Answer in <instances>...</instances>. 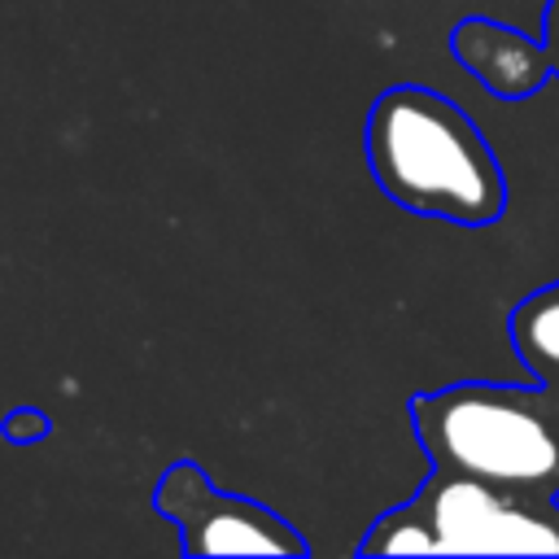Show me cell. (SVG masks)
Wrapping results in <instances>:
<instances>
[{
    "label": "cell",
    "instance_id": "2",
    "mask_svg": "<svg viewBox=\"0 0 559 559\" xmlns=\"http://www.w3.org/2000/svg\"><path fill=\"white\" fill-rule=\"evenodd\" d=\"M406 415L432 467L559 493V397L550 389L459 380L411 393Z\"/></svg>",
    "mask_w": 559,
    "mask_h": 559
},
{
    "label": "cell",
    "instance_id": "7",
    "mask_svg": "<svg viewBox=\"0 0 559 559\" xmlns=\"http://www.w3.org/2000/svg\"><path fill=\"white\" fill-rule=\"evenodd\" d=\"M4 437H9V441H39V437H48L44 411H35V406L9 411V415H4Z\"/></svg>",
    "mask_w": 559,
    "mask_h": 559
},
{
    "label": "cell",
    "instance_id": "6",
    "mask_svg": "<svg viewBox=\"0 0 559 559\" xmlns=\"http://www.w3.org/2000/svg\"><path fill=\"white\" fill-rule=\"evenodd\" d=\"M511 345L524 362V371L559 393V280L533 288L511 310Z\"/></svg>",
    "mask_w": 559,
    "mask_h": 559
},
{
    "label": "cell",
    "instance_id": "3",
    "mask_svg": "<svg viewBox=\"0 0 559 559\" xmlns=\"http://www.w3.org/2000/svg\"><path fill=\"white\" fill-rule=\"evenodd\" d=\"M358 555H559V493L432 467L362 533Z\"/></svg>",
    "mask_w": 559,
    "mask_h": 559
},
{
    "label": "cell",
    "instance_id": "1",
    "mask_svg": "<svg viewBox=\"0 0 559 559\" xmlns=\"http://www.w3.org/2000/svg\"><path fill=\"white\" fill-rule=\"evenodd\" d=\"M376 188L419 218L489 227L507 214L511 188L485 131L437 87H384L362 127Z\"/></svg>",
    "mask_w": 559,
    "mask_h": 559
},
{
    "label": "cell",
    "instance_id": "5",
    "mask_svg": "<svg viewBox=\"0 0 559 559\" xmlns=\"http://www.w3.org/2000/svg\"><path fill=\"white\" fill-rule=\"evenodd\" d=\"M450 52L498 100H524L546 79H555L546 44H537L520 26H507V22H493V17H463V22H454Z\"/></svg>",
    "mask_w": 559,
    "mask_h": 559
},
{
    "label": "cell",
    "instance_id": "4",
    "mask_svg": "<svg viewBox=\"0 0 559 559\" xmlns=\"http://www.w3.org/2000/svg\"><path fill=\"white\" fill-rule=\"evenodd\" d=\"M153 507L175 520L183 555H310V542L271 507L223 493L201 463L175 459L153 485Z\"/></svg>",
    "mask_w": 559,
    "mask_h": 559
},
{
    "label": "cell",
    "instance_id": "8",
    "mask_svg": "<svg viewBox=\"0 0 559 559\" xmlns=\"http://www.w3.org/2000/svg\"><path fill=\"white\" fill-rule=\"evenodd\" d=\"M542 44L550 57V74L559 79V0H546V9H542Z\"/></svg>",
    "mask_w": 559,
    "mask_h": 559
}]
</instances>
